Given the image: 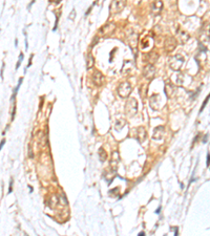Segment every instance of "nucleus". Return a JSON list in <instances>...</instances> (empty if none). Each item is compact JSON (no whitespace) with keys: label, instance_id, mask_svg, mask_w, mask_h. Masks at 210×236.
I'll return each mask as SVG.
<instances>
[{"label":"nucleus","instance_id":"nucleus-3","mask_svg":"<svg viewBox=\"0 0 210 236\" xmlns=\"http://www.w3.org/2000/svg\"><path fill=\"white\" fill-rule=\"evenodd\" d=\"M137 101L135 99H129L126 103V111L127 113L131 116H131L137 113Z\"/></svg>","mask_w":210,"mask_h":236},{"label":"nucleus","instance_id":"nucleus-11","mask_svg":"<svg viewBox=\"0 0 210 236\" xmlns=\"http://www.w3.org/2000/svg\"><path fill=\"white\" fill-rule=\"evenodd\" d=\"M207 160H208V161H207V165L209 166V165H210V154H208V156H207Z\"/></svg>","mask_w":210,"mask_h":236},{"label":"nucleus","instance_id":"nucleus-8","mask_svg":"<svg viewBox=\"0 0 210 236\" xmlns=\"http://www.w3.org/2000/svg\"><path fill=\"white\" fill-rule=\"evenodd\" d=\"M210 99V93H209V96L208 97H207V98L205 99V101H204V103H203V105H202V107H201V113H202V111H203V109H204V107H205V105L207 104V102H208V100Z\"/></svg>","mask_w":210,"mask_h":236},{"label":"nucleus","instance_id":"nucleus-9","mask_svg":"<svg viewBox=\"0 0 210 236\" xmlns=\"http://www.w3.org/2000/svg\"><path fill=\"white\" fill-rule=\"evenodd\" d=\"M22 59H23V54H20V56H19V61H18V63H17V68H18L19 65H20V62H22Z\"/></svg>","mask_w":210,"mask_h":236},{"label":"nucleus","instance_id":"nucleus-5","mask_svg":"<svg viewBox=\"0 0 210 236\" xmlns=\"http://www.w3.org/2000/svg\"><path fill=\"white\" fill-rule=\"evenodd\" d=\"M93 81L95 85H98V86H101V85L104 83V77L99 70L95 72V73L93 75Z\"/></svg>","mask_w":210,"mask_h":236},{"label":"nucleus","instance_id":"nucleus-7","mask_svg":"<svg viewBox=\"0 0 210 236\" xmlns=\"http://www.w3.org/2000/svg\"><path fill=\"white\" fill-rule=\"evenodd\" d=\"M168 45H170L169 49H168V52H170V51H173V49L176 48V46H177V41L174 40V38H172V37H169V38H167V39H166V41H165V44H164L165 48H167V47H168Z\"/></svg>","mask_w":210,"mask_h":236},{"label":"nucleus","instance_id":"nucleus-2","mask_svg":"<svg viewBox=\"0 0 210 236\" xmlns=\"http://www.w3.org/2000/svg\"><path fill=\"white\" fill-rule=\"evenodd\" d=\"M184 63V58L181 55H176L170 60V67L173 70H179Z\"/></svg>","mask_w":210,"mask_h":236},{"label":"nucleus","instance_id":"nucleus-15","mask_svg":"<svg viewBox=\"0 0 210 236\" xmlns=\"http://www.w3.org/2000/svg\"><path fill=\"white\" fill-rule=\"evenodd\" d=\"M174 236H177V229H176V232H174Z\"/></svg>","mask_w":210,"mask_h":236},{"label":"nucleus","instance_id":"nucleus-1","mask_svg":"<svg viewBox=\"0 0 210 236\" xmlns=\"http://www.w3.org/2000/svg\"><path fill=\"white\" fill-rule=\"evenodd\" d=\"M131 91V85L129 82H123L118 87V93L122 98H127Z\"/></svg>","mask_w":210,"mask_h":236},{"label":"nucleus","instance_id":"nucleus-6","mask_svg":"<svg viewBox=\"0 0 210 236\" xmlns=\"http://www.w3.org/2000/svg\"><path fill=\"white\" fill-rule=\"evenodd\" d=\"M124 7H125V1H123V2L122 1H114L110 4L111 11L115 12V13H117V12H120Z\"/></svg>","mask_w":210,"mask_h":236},{"label":"nucleus","instance_id":"nucleus-10","mask_svg":"<svg viewBox=\"0 0 210 236\" xmlns=\"http://www.w3.org/2000/svg\"><path fill=\"white\" fill-rule=\"evenodd\" d=\"M12 185H13V182L11 181V183H10V189H8V193L12 192Z\"/></svg>","mask_w":210,"mask_h":236},{"label":"nucleus","instance_id":"nucleus-4","mask_svg":"<svg viewBox=\"0 0 210 236\" xmlns=\"http://www.w3.org/2000/svg\"><path fill=\"white\" fill-rule=\"evenodd\" d=\"M155 73H156V68L152 64H148V65L145 67L143 70V75L145 78H147V79H152L153 76H155Z\"/></svg>","mask_w":210,"mask_h":236},{"label":"nucleus","instance_id":"nucleus-14","mask_svg":"<svg viewBox=\"0 0 210 236\" xmlns=\"http://www.w3.org/2000/svg\"><path fill=\"white\" fill-rule=\"evenodd\" d=\"M4 143H5V141H2V142H1V145H0V148H2V146H3Z\"/></svg>","mask_w":210,"mask_h":236},{"label":"nucleus","instance_id":"nucleus-12","mask_svg":"<svg viewBox=\"0 0 210 236\" xmlns=\"http://www.w3.org/2000/svg\"><path fill=\"white\" fill-rule=\"evenodd\" d=\"M160 211H161V207H160V208H158V209H156V214H159V213H160Z\"/></svg>","mask_w":210,"mask_h":236},{"label":"nucleus","instance_id":"nucleus-13","mask_svg":"<svg viewBox=\"0 0 210 236\" xmlns=\"http://www.w3.org/2000/svg\"><path fill=\"white\" fill-rule=\"evenodd\" d=\"M138 236H145V233H144V232H141Z\"/></svg>","mask_w":210,"mask_h":236}]
</instances>
